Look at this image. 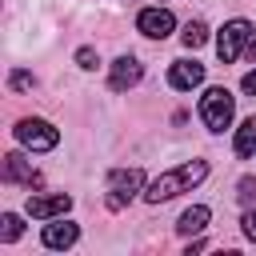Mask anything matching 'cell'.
<instances>
[{"label": "cell", "mask_w": 256, "mask_h": 256, "mask_svg": "<svg viewBox=\"0 0 256 256\" xmlns=\"http://www.w3.org/2000/svg\"><path fill=\"white\" fill-rule=\"evenodd\" d=\"M208 176V164L204 160H188V164H180V168H172V172H164V176H156L152 184H148V192H144V200L148 204H164V200H172V196H180L184 188H192V184H200Z\"/></svg>", "instance_id": "obj_1"}, {"label": "cell", "mask_w": 256, "mask_h": 256, "mask_svg": "<svg viewBox=\"0 0 256 256\" xmlns=\"http://www.w3.org/2000/svg\"><path fill=\"white\" fill-rule=\"evenodd\" d=\"M232 92L228 88H208L200 96V120L208 124V132H224L232 124Z\"/></svg>", "instance_id": "obj_2"}, {"label": "cell", "mask_w": 256, "mask_h": 256, "mask_svg": "<svg viewBox=\"0 0 256 256\" xmlns=\"http://www.w3.org/2000/svg\"><path fill=\"white\" fill-rule=\"evenodd\" d=\"M140 188H144V172L140 168H116L108 176V208H124Z\"/></svg>", "instance_id": "obj_3"}, {"label": "cell", "mask_w": 256, "mask_h": 256, "mask_svg": "<svg viewBox=\"0 0 256 256\" xmlns=\"http://www.w3.org/2000/svg\"><path fill=\"white\" fill-rule=\"evenodd\" d=\"M248 40H252V24H248V20H228V24L220 28V36H216V56H220L224 64H232Z\"/></svg>", "instance_id": "obj_4"}, {"label": "cell", "mask_w": 256, "mask_h": 256, "mask_svg": "<svg viewBox=\"0 0 256 256\" xmlns=\"http://www.w3.org/2000/svg\"><path fill=\"white\" fill-rule=\"evenodd\" d=\"M16 140H20L24 148H32V152H48V148L60 144V132H56L48 120H20V124H16Z\"/></svg>", "instance_id": "obj_5"}, {"label": "cell", "mask_w": 256, "mask_h": 256, "mask_svg": "<svg viewBox=\"0 0 256 256\" xmlns=\"http://www.w3.org/2000/svg\"><path fill=\"white\" fill-rule=\"evenodd\" d=\"M136 28H140L144 36H152V40H164V36L176 28V20H172L168 8H144V12L136 16Z\"/></svg>", "instance_id": "obj_6"}, {"label": "cell", "mask_w": 256, "mask_h": 256, "mask_svg": "<svg viewBox=\"0 0 256 256\" xmlns=\"http://www.w3.org/2000/svg\"><path fill=\"white\" fill-rule=\"evenodd\" d=\"M28 216H36V220H48V216H64L68 208H72V196L68 192H52V196H28Z\"/></svg>", "instance_id": "obj_7"}, {"label": "cell", "mask_w": 256, "mask_h": 256, "mask_svg": "<svg viewBox=\"0 0 256 256\" xmlns=\"http://www.w3.org/2000/svg\"><path fill=\"white\" fill-rule=\"evenodd\" d=\"M200 80H204V64H196V60H172L168 84H172L176 92H188V88H196Z\"/></svg>", "instance_id": "obj_8"}, {"label": "cell", "mask_w": 256, "mask_h": 256, "mask_svg": "<svg viewBox=\"0 0 256 256\" xmlns=\"http://www.w3.org/2000/svg\"><path fill=\"white\" fill-rule=\"evenodd\" d=\"M0 176H4V184H28V188L40 180V176L32 172V160H24L20 152H8V156H4V172H0Z\"/></svg>", "instance_id": "obj_9"}, {"label": "cell", "mask_w": 256, "mask_h": 256, "mask_svg": "<svg viewBox=\"0 0 256 256\" xmlns=\"http://www.w3.org/2000/svg\"><path fill=\"white\" fill-rule=\"evenodd\" d=\"M140 76H144L140 60H136V56H120V60L112 64V80H108V84H112V92H124V88H132Z\"/></svg>", "instance_id": "obj_10"}, {"label": "cell", "mask_w": 256, "mask_h": 256, "mask_svg": "<svg viewBox=\"0 0 256 256\" xmlns=\"http://www.w3.org/2000/svg\"><path fill=\"white\" fill-rule=\"evenodd\" d=\"M76 236H80V228H76V224H68V220L48 224V228H44V248H72V244H76Z\"/></svg>", "instance_id": "obj_11"}, {"label": "cell", "mask_w": 256, "mask_h": 256, "mask_svg": "<svg viewBox=\"0 0 256 256\" xmlns=\"http://www.w3.org/2000/svg\"><path fill=\"white\" fill-rule=\"evenodd\" d=\"M208 220H212V212L204 208V204H192L184 216H180V224H176V232L180 236H192V232H200V228H208Z\"/></svg>", "instance_id": "obj_12"}, {"label": "cell", "mask_w": 256, "mask_h": 256, "mask_svg": "<svg viewBox=\"0 0 256 256\" xmlns=\"http://www.w3.org/2000/svg\"><path fill=\"white\" fill-rule=\"evenodd\" d=\"M252 152H256V116H248V120L236 128V156L248 160Z\"/></svg>", "instance_id": "obj_13"}, {"label": "cell", "mask_w": 256, "mask_h": 256, "mask_svg": "<svg viewBox=\"0 0 256 256\" xmlns=\"http://www.w3.org/2000/svg\"><path fill=\"white\" fill-rule=\"evenodd\" d=\"M20 228H24V224H20L16 212H4V216H0V240H4V244H12V240L20 236Z\"/></svg>", "instance_id": "obj_14"}, {"label": "cell", "mask_w": 256, "mask_h": 256, "mask_svg": "<svg viewBox=\"0 0 256 256\" xmlns=\"http://www.w3.org/2000/svg\"><path fill=\"white\" fill-rule=\"evenodd\" d=\"M180 40H184V48H200V44L208 40V28H204L200 20H192V24L184 28V36H180Z\"/></svg>", "instance_id": "obj_15"}, {"label": "cell", "mask_w": 256, "mask_h": 256, "mask_svg": "<svg viewBox=\"0 0 256 256\" xmlns=\"http://www.w3.org/2000/svg\"><path fill=\"white\" fill-rule=\"evenodd\" d=\"M236 200H240L244 208H252V204H256V176H244V180L236 184Z\"/></svg>", "instance_id": "obj_16"}, {"label": "cell", "mask_w": 256, "mask_h": 256, "mask_svg": "<svg viewBox=\"0 0 256 256\" xmlns=\"http://www.w3.org/2000/svg\"><path fill=\"white\" fill-rule=\"evenodd\" d=\"M240 224H244V236H248V240H256V204L244 212V220H240Z\"/></svg>", "instance_id": "obj_17"}, {"label": "cell", "mask_w": 256, "mask_h": 256, "mask_svg": "<svg viewBox=\"0 0 256 256\" xmlns=\"http://www.w3.org/2000/svg\"><path fill=\"white\" fill-rule=\"evenodd\" d=\"M76 64H80V68H96L100 60H96V52H92V48H80V52H76Z\"/></svg>", "instance_id": "obj_18"}, {"label": "cell", "mask_w": 256, "mask_h": 256, "mask_svg": "<svg viewBox=\"0 0 256 256\" xmlns=\"http://www.w3.org/2000/svg\"><path fill=\"white\" fill-rule=\"evenodd\" d=\"M8 84H12L16 92H20V88H32V72H12V80H8Z\"/></svg>", "instance_id": "obj_19"}, {"label": "cell", "mask_w": 256, "mask_h": 256, "mask_svg": "<svg viewBox=\"0 0 256 256\" xmlns=\"http://www.w3.org/2000/svg\"><path fill=\"white\" fill-rule=\"evenodd\" d=\"M244 92H248V96H256V72H248V76H244Z\"/></svg>", "instance_id": "obj_20"}, {"label": "cell", "mask_w": 256, "mask_h": 256, "mask_svg": "<svg viewBox=\"0 0 256 256\" xmlns=\"http://www.w3.org/2000/svg\"><path fill=\"white\" fill-rule=\"evenodd\" d=\"M248 60H256V36L248 40Z\"/></svg>", "instance_id": "obj_21"}]
</instances>
